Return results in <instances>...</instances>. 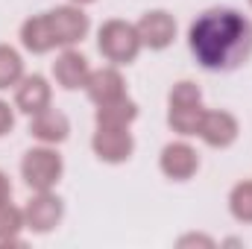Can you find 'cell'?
<instances>
[{"instance_id":"cell-1","label":"cell","mask_w":252,"mask_h":249,"mask_svg":"<svg viewBox=\"0 0 252 249\" xmlns=\"http://www.w3.org/2000/svg\"><path fill=\"white\" fill-rule=\"evenodd\" d=\"M188 50L202 70H238L252 56V21L232 6H211L188 27Z\"/></svg>"},{"instance_id":"cell-2","label":"cell","mask_w":252,"mask_h":249,"mask_svg":"<svg viewBox=\"0 0 252 249\" xmlns=\"http://www.w3.org/2000/svg\"><path fill=\"white\" fill-rule=\"evenodd\" d=\"M202 115V88L190 79L173 82V88L167 91V126L182 138H196Z\"/></svg>"},{"instance_id":"cell-3","label":"cell","mask_w":252,"mask_h":249,"mask_svg":"<svg viewBox=\"0 0 252 249\" xmlns=\"http://www.w3.org/2000/svg\"><path fill=\"white\" fill-rule=\"evenodd\" d=\"M97 50H100V56L109 64H118V67L132 64L141 56V50H144L138 27L124 21V18L103 21L100 30H97Z\"/></svg>"},{"instance_id":"cell-4","label":"cell","mask_w":252,"mask_h":249,"mask_svg":"<svg viewBox=\"0 0 252 249\" xmlns=\"http://www.w3.org/2000/svg\"><path fill=\"white\" fill-rule=\"evenodd\" d=\"M64 176V158L59 147L38 144L30 147L21 158V179L30 190H56Z\"/></svg>"},{"instance_id":"cell-5","label":"cell","mask_w":252,"mask_h":249,"mask_svg":"<svg viewBox=\"0 0 252 249\" xmlns=\"http://www.w3.org/2000/svg\"><path fill=\"white\" fill-rule=\"evenodd\" d=\"M64 217V202L56 190H32L24 205V223L32 235H50L59 229Z\"/></svg>"},{"instance_id":"cell-6","label":"cell","mask_w":252,"mask_h":249,"mask_svg":"<svg viewBox=\"0 0 252 249\" xmlns=\"http://www.w3.org/2000/svg\"><path fill=\"white\" fill-rule=\"evenodd\" d=\"M47 18H50V27H53V35H56L59 47H76L91 32V18L85 15L82 6L64 3V6H56V9H47Z\"/></svg>"},{"instance_id":"cell-7","label":"cell","mask_w":252,"mask_h":249,"mask_svg":"<svg viewBox=\"0 0 252 249\" xmlns=\"http://www.w3.org/2000/svg\"><path fill=\"white\" fill-rule=\"evenodd\" d=\"M91 153L103 164H126L135 156V138L121 126H97L91 135Z\"/></svg>"},{"instance_id":"cell-8","label":"cell","mask_w":252,"mask_h":249,"mask_svg":"<svg viewBox=\"0 0 252 249\" xmlns=\"http://www.w3.org/2000/svg\"><path fill=\"white\" fill-rule=\"evenodd\" d=\"M158 170L170 182H190L199 173V153L188 141H170L158 153Z\"/></svg>"},{"instance_id":"cell-9","label":"cell","mask_w":252,"mask_h":249,"mask_svg":"<svg viewBox=\"0 0 252 249\" xmlns=\"http://www.w3.org/2000/svg\"><path fill=\"white\" fill-rule=\"evenodd\" d=\"M138 35H141V44L144 50H167L173 41H176V18L167 12V9H147L141 18H138Z\"/></svg>"},{"instance_id":"cell-10","label":"cell","mask_w":252,"mask_h":249,"mask_svg":"<svg viewBox=\"0 0 252 249\" xmlns=\"http://www.w3.org/2000/svg\"><path fill=\"white\" fill-rule=\"evenodd\" d=\"M241 135V124L232 112L226 109H205L202 115V124H199V132L196 138L211 147V150H229Z\"/></svg>"},{"instance_id":"cell-11","label":"cell","mask_w":252,"mask_h":249,"mask_svg":"<svg viewBox=\"0 0 252 249\" xmlns=\"http://www.w3.org/2000/svg\"><path fill=\"white\" fill-rule=\"evenodd\" d=\"M53 106V85L47 76L41 73H27L18 85H15V109L27 118L44 112Z\"/></svg>"},{"instance_id":"cell-12","label":"cell","mask_w":252,"mask_h":249,"mask_svg":"<svg viewBox=\"0 0 252 249\" xmlns=\"http://www.w3.org/2000/svg\"><path fill=\"white\" fill-rule=\"evenodd\" d=\"M82 91L88 94V100H91L94 106L112 103V100L129 94V91H126V76L121 73L118 64H106V67H97V70L91 67V76H88V82H85Z\"/></svg>"},{"instance_id":"cell-13","label":"cell","mask_w":252,"mask_h":249,"mask_svg":"<svg viewBox=\"0 0 252 249\" xmlns=\"http://www.w3.org/2000/svg\"><path fill=\"white\" fill-rule=\"evenodd\" d=\"M50 70H53V82L62 91H79V88H85V82L91 76V64H88V59L76 47H62V53L56 56V62H53Z\"/></svg>"},{"instance_id":"cell-14","label":"cell","mask_w":252,"mask_h":249,"mask_svg":"<svg viewBox=\"0 0 252 249\" xmlns=\"http://www.w3.org/2000/svg\"><path fill=\"white\" fill-rule=\"evenodd\" d=\"M18 38H21V47L32 56H44V53H53L59 44H56V35H53V27H50V18L47 12H38V15H30L21 30H18Z\"/></svg>"},{"instance_id":"cell-15","label":"cell","mask_w":252,"mask_h":249,"mask_svg":"<svg viewBox=\"0 0 252 249\" xmlns=\"http://www.w3.org/2000/svg\"><path fill=\"white\" fill-rule=\"evenodd\" d=\"M30 135L38 141V144H50V147H59L70 138V121L67 115L59 109H44L38 115L30 118Z\"/></svg>"},{"instance_id":"cell-16","label":"cell","mask_w":252,"mask_h":249,"mask_svg":"<svg viewBox=\"0 0 252 249\" xmlns=\"http://www.w3.org/2000/svg\"><path fill=\"white\" fill-rule=\"evenodd\" d=\"M141 109L138 103L126 94V97H118L112 103H103L94 109V124L97 126H121V129H132V124L138 121Z\"/></svg>"},{"instance_id":"cell-17","label":"cell","mask_w":252,"mask_h":249,"mask_svg":"<svg viewBox=\"0 0 252 249\" xmlns=\"http://www.w3.org/2000/svg\"><path fill=\"white\" fill-rule=\"evenodd\" d=\"M27 232V223H24V208L12 205V202H3L0 205V249L9 247H24L27 241L21 238Z\"/></svg>"},{"instance_id":"cell-18","label":"cell","mask_w":252,"mask_h":249,"mask_svg":"<svg viewBox=\"0 0 252 249\" xmlns=\"http://www.w3.org/2000/svg\"><path fill=\"white\" fill-rule=\"evenodd\" d=\"M24 76H27V70H24V56H21L12 44H0V91L15 88Z\"/></svg>"},{"instance_id":"cell-19","label":"cell","mask_w":252,"mask_h":249,"mask_svg":"<svg viewBox=\"0 0 252 249\" xmlns=\"http://www.w3.org/2000/svg\"><path fill=\"white\" fill-rule=\"evenodd\" d=\"M229 214L238 223L252 226V179H244L229 190Z\"/></svg>"},{"instance_id":"cell-20","label":"cell","mask_w":252,"mask_h":249,"mask_svg":"<svg viewBox=\"0 0 252 249\" xmlns=\"http://www.w3.org/2000/svg\"><path fill=\"white\" fill-rule=\"evenodd\" d=\"M176 247H179V249H193V247L214 249V247H217V241H214L211 235H202V232H188V235H182V238L176 241Z\"/></svg>"},{"instance_id":"cell-21","label":"cell","mask_w":252,"mask_h":249,"mask_svg":"<svg viewBox=\"0 0 252 249\" xmlns=\"http://www.w3.org/2000/svg\"><path fill=\"white\" fill-rule=\"evenodd\" d=\"M15 106H9L3 97H0V138H6V135H12V129H15Z\"/></svg>"},{"instance_id":"cell-22","label":"cell","mask_w":252,"mask_h":249,"mask_svg":"<svg viewBox=\"0 0 252 249\" xmlns=\"http://www.w3.org/2000/svg\"><path fill=\"white\" fill-rule=\"evenodd\" d=\"M3 202H12V182H9V176L0 170V205Z\"/></svg>"},{"instance_id":"cell-23","label":"cell","mask_w":252,"mask_h":249,"mask_svg":"<svg viewBox=\"0 0 252 249\" xmlns=\"http://www.w3.org/2000/svg\"><path fill=\"white\" fill-rule=\"evenodd\" d=\"M67 3H73V6H91V3H97V0H67Z\"/></svg>"},{"instance_id":"cell-24","label":"cell","mask_w":252,"mask_h":249,"mask_svg":"<svg viewBox=\"0 0 252 249\" xmlns=\"http://www.w3.org/2000/svg\"><path fill=\"white\" fill-rule=\"evenodd\" d=\"M250 6H252V0H250Z\"/></svg>"}]
</instances>
